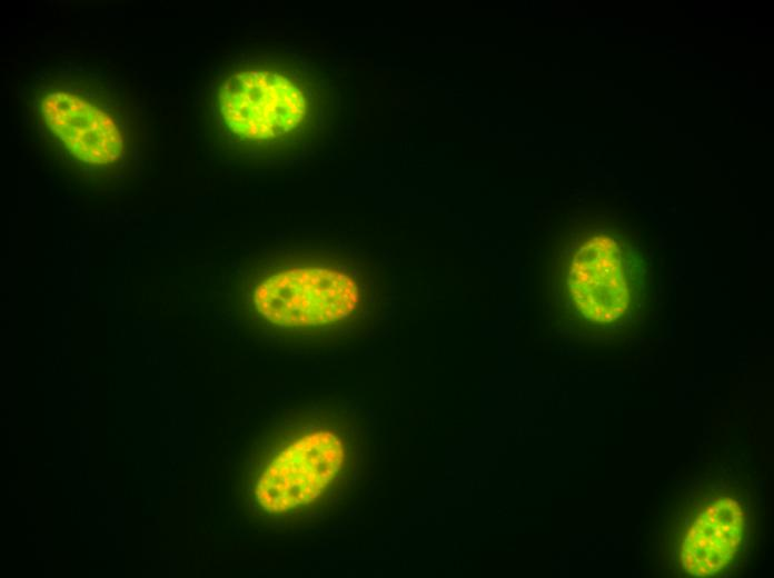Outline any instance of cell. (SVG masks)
<instances>
[{"label":"cell","instance_id":"obj_1","mask_svg":"<svg viewBox=\"0 0 774 578\" xmlns=\"http://www.w3.org/2000/svg\"><path fill=\"white\" fill-rule=\"evenodd\" d=\"M245 280L250 318L277 342H330L350 332L371 303L367 271L330 246L271 249Z\"/></svg>","mask_w":774,"mask_h":578},{"label":"cell","instance_id":"obj_2","mask_svg":"<svg viewBox=\"0 0 774 578\" xmlns=\"http://www.w3.org/2000/svg\"><path fill=\"white\" fill-rule=\"evenodd\" d=\"M220 113L237 136L281 139L300 127L307 99L299 82L282 72L248 69L231 74L219 89Z\"/></svg>","mask_w":774,"mask_h":578},{"label":"cell","instance_id":"obj_3","mask_svg":"<svg viewBox=\"0 0 774 578\" xmlns=\"http://www.w3.org/2000/svg\"><path fill=\"white\" fill-rule=\"evenodd\" d=\"M344 459L340 440L314 430L288 445L264 468L256 495L264 509L282 512L307 505L334 481Z\"/></svg>","mask_w":774,"mask_h":578},{"label":"cell","instance_id":"obj_4","mask_svg":"<svg viewBox=\"0 0 774 578\" xmlns=\"http://www.w3.org/2000/svg\"><path fill=\"white\" fill-rule=\"evenodd\" d=\"M41 114L51 131L79 160L107 165L120 157L123 142L110 117L78 96L52 92L41 101Z\"/></svg>","mask_w":774,"mask_h":578},{"label":"cell","instance_id":"obj_5","mask_svg":"<svg viewBox=\"0 0 774 578\" xmlns=\"http://www.w3.org/2000/svg\"><path fill=\"white\" fill-rule=\"evenodd\" d=\"M744 516L733 499L715 501L694 521L682 546V562L695 577H711L730 562L738 549Z\"/></svg>","mask_w":774,"mask_h":578},{"label":"cell","instance_id":"obj_6","mask_svg":"<svg viewBox=\"0 0 774 578\" xmlns=\"http://www.w3.org/2000/svg\"><path fill=\"white\" fill-rule=\"evenodd\" d=\"M615 245L594 238L573 259L568 282L574 300L592 320H611L609 297L615 288Z\"/></svg>","mask_w":774,"mask_h":578}]
</instances>
